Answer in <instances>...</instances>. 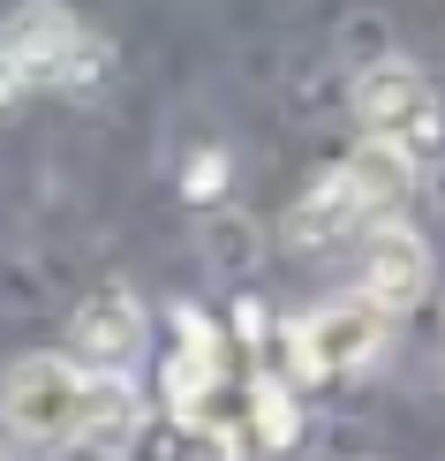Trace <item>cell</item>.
I'll use <instances>...</instances> for the list:
<instances>
[{
  "label": "cell",
  "instance_id": "obj_10",
  "mask_svg": "<svg viewBox=\"0 0 445 461\" xmlns=\"http://www.w3.org/2000/svg\"><path fill=\"white\" fill-rule=\"evenodd\" d=\"M340 175L362 189V204H370L378 220H400V204L415 197V182H423V167L408 159V151H393V144H378V137H362L355 151L340 159Z\"/></svg>",
  "mask_w": 445,
  "mask_h": 461
},
{
  "label": "cell",
  "instance_id": "obj_12",
  "mask_svg": "<svg viewBox=\"0 0 445 461\" xmlns=\"http://www.w3.org/2000/svg\"><path fill=\"white\" fill-rule=\"evenodd\" d=\"M227 189H235V151H227V144H189V159H182V197L197 204V212H219Z\"/></svg>",
  "mask_w": 445,
  "mask_h": 461
},
{
  "label": "cell",
  "instance_id": "obj_11",
  "mask_svg": "<svg viewBox=\"0 0 445 461\" xmlns=\"http://www.w3.org/2000/svg\"><path fill=\"white\" fill-rule=\"evenodd\" d=\"M197 242H204V265L219 280H249V273H257V258H264V227L242 220V212H227V204L197 227Z\"/></svg>",
  "mask_w": 445,
  "mask_h": 461
},
{
  "label": "cell",
  "instance_id": "obj_9",
  "mask_svg": "<svg viewBox=\"0 0 445 461\" xmlns=\"http://www.w3.org/2000/svg\"><path fill=\"white\" fill-rule=\"evenodd\" d=\"M242 416H249V438H257V454H272V461H287V454L302 447V431H309V416H302V386L280 371V363H257V371H249Z\"/></svg>",
  "mask_w": 445,
  "mask_h": 461
},
{
  "label": "cell",
  "instance_id": "obj_7",
  "mask_svg": "<svg viewBox=\"0 0 445 461\" xmlns=\"http://www.w3.org/2000/svg\"><path fill=\"white\" fill-rule=\"evenodd\" d=\"M144 333H151V311H144L137 287H99L68 318V363H84V371H129L144 356Z\"/></svg>",
  "mask_w": 445,
  "mask_h": 461
},
{
  "label": "cell",
  "instance_id": "obj_1",
  "mask_svg": "<svg viewBox=\"0 0 445 461\" xmlns=\"http://www.w3.org/2000/svg\"><path fill=\"white\" fill-rule=\"evenodd\" d=\"M0 61L23 76V91H53V99H91L113 84V46L61 0H23L0 15Z\"/></svg>",
  "mask_w": 445,
  "mask_h": 461
},
{
  "label": "cell",
  "instance_id": "obj_2",
  "mask_svg": "<svg viewBox=\"0 0 445 461\" xmlns=\"http://www.w3.org/2000/svg\"><path fill=\"white\" fill-rule=\"evenodd\" d=\"M280 348H287L280 371L309 393V386H325V378L370 371V363L393 348V318H385L378 303H362V295H333V303H317V311H302L287 325Z\"/></svg>",
  "mask_w": 445,
  "mask_h": 461
},
{
  "label": "cell",
  "instance_id": "obj_13",
  "mask_svg": "<svg viewBox=\"0 0 445 461\" xmlns=\"http://www.w3.org/2000/svg\"><path fill=\"white\" fill-rule=\"evenodd\" d=\"M264 340H272V318H264V303L242 287V295H235V325H227V348H249V356H257Z\"/></svg>",
  "mask_w": 445,
  "mask_h": 461
},
{
  "label": "cell",
  "instance_id": "obj_6",
  "mask_svg": "<svg viewBox=\"0 0 445 461\" xmlns=\"http://www.w3.org/2000/svg\"><path fill=\"white\" fill-rule=\"evenodd\" d=\"M438 287V265H431V242H423V227L408 220H378L370 235H362V303H378L385 318H408L431 303Z\"/></svg>",
  "mask_w": 445,
  "mask_h": 461
},
{
  "label": "cell",
  "instance_id": "obj_16",
  "mask_svg": "<svg viewBox=\"0 0 445 461\" xmlns=\"http://www.w3.org/2000/svg\"><path fill=\"white\" fill-rule=\"evenodd\" d=\"M0 461H8V454H0Z\"/></svg>",
  "mask_w": 445,
  "mask_h": 461
},
{
  "label": "cell",
  "instance_id": "obj_14",
  "mask_svg": "<svg viewBox=\"0 0 445 461\" xmlns=\"http://www.w3.org/2000/svg\"><path fill=\"white\" fill-rule=\"evenodd\" d=\"M340 46H355V68H370V61H385L393 31H385V15H355V23L340 31Z\"/></svg>",
  "mask_w": 445,
  "mask_h": 461
},
{
  "label": "cell",
  "instance_id": "obj_15",
  "mask_svg": "<svg viewBox=\"0 0 445 461\" xmlns=\"http://www.w3.org/2000/svg\"><path fill=\"white\" fill-rule=\"evenodd\" d=\"M23 99H31V91H23V76L0 61V113H8V106H23Z\"/></svg>",
  "mask_w": 445,
  "mask_h": 461
},
{
  "label": "cell",
  "instance_id": "obj_8",
  "mask_svg": "<svg viewBox=\"0 0 445 461\" xmlns=\"http://www.w3.org/2000/svg\"><path fill=\"white\" fill-rule=\"evenodd\" d=\"M370 227H378V212L362 204V189L347 182L340 167H325V175L287 204L280 242H287V249H333V242H347V235H370Z\"/></svg>",
  "mask_w": 445,
  "mask_h": 461
},
{
  "label": "cell",
  "instance_id": "obj_3",
  "mask_svg": "<svg viewBox=\"0 0 445 461\" xmlns=\"http://www.w3.org/2000/svg\"><path fill=\"white\" fill-rule=\"evenodd\" d=\"M347 106H355L362 137H378V144L408 151L415 167L445 144V106H438V84H431V76H423L415 61H400V53H385V61L355 68V84H347Z\"/></svg>",
  "mask_w": 445,
  "mask_h": 461
},
{
  "label": "cell",
  "instance_id": "obj_5",
  "mask_svg": "<svg viewBox=\"0 0 445 461\" xmlns=\"http://www.w3.org/2000/svg\"><path fill=\"white\" fill-rule=\"evenodd\" d=\"M219 393H227V333L197 303H174V348H166V371H159V409L189 431Z\"/></svg>",
  "mask_w": 445,
  "mask_h": 461
},
{
  "label": "cell",
  "instance_id": "obj_4",
  "mask_svg": "<svg viewBox=\"0 0 445 461\" xmlns=\"http://www.w3.org/2000/svg\"><path fill=\"white\" fill-rule=\"evenodd\" d=\"M84 401H91V371L68 356H23L0 378V424L31 447H68L84 431Z\"/></svg>",
  "mask_w": 445,
  "mask_h": 461
}]
</instances>
